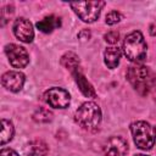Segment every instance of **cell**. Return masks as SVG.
Here are the masks:
<instances>
[{"instance_id": "6da1fadb", "label": "cell", "mask_w": 156, "mask_h": 156, "mask_svg": "<svg viewBox=\"0 0 156 156\" xmlns=\"http://www.w3.org/2000/svg\"><path fill=\"white\" fill-rule=\"evenodd\" d=\"M127 79L141 95H147L155 87L156 79L149 67L135 63L127 71Z\"/></svg>"}, {"instance_id": "7a4b0ae2", "label": "cell", "mask_w": 156, "mask_h": 156, "mask_svg": "<svg viewBox=\"0 0 156 156\" xmlns=\"http://www.w3.org/2000/svg\"><path fill=\"white\" fill-rule=\"evenodd\" d=\"M146 50L147 45L140 32L134 30L126 35L123 40V52L128 60L135 63L141 62L146 57Z\"/></svg>"}, {"instance_id": "3957f363", "label": "cell", "mask_w": 156, "mask_h": 156, "mask_svg": "<svg viewBox=\"0 0 156 156\" xmlns=\"http://www.w3.org/2000/svg\"><path fill=\"white\" fill-rule=\"evenodd\" d=\"M135 145L141 150H150L156 141V128L145 121H136L130 124Z\"/></svg>"}, {"instance_id": "277c9868", "label": "cell", "mask_w": 156, "mask_h": 156, "mask_svg": "<svg viewBox=\"0 0 156 156\" xmlns=\"http://www.w3.org/2000/svg\"><path fill=\"white\" fill-rule=\"evenodd\" d=\"M74 119L80 127L85 129H94L101 121V110L95 102L87 101L78 107L74 113Z\"/></svg>"}, {"instance_id": "5b68a950", "label": "cell", "mask_w": 156, "mask_h": 156, "mask_svg": "<svg viewBox=\"0 0 156 156\" xmlns=\"http://www.w3.org/2000/svg\"><path fill=\"white\" fill-rule=\"evenodd\" d=\"M76 15L87 23H91L96 21L100 16L102 7L105 6L104 1H79L69 4Z\"/></svg>"}, {"instance_id": "8992f818", "label": "cell", "mask_w": 156, "mask_h": 156, "mask_svg": "<svg viewBox=\"0 0 156 156\" xmlns=\"http://www.w3.org/2000/svg\"><path fill=\"white\" fill-rule=\"evenodd\" d=\"M5 54L9 57L11 66L15 68H23L29 62L27 50L17 44H7L5 46Z\"/></svg>"}, {"instance_id": "52a82bcc", "label": "cell", "mask_w": 156, "mask_h": 156, "mask_svg": "<svg viewBox=\"0 0 156 156\" xmlns=\"http://www.w3.org/2000/svg\"><path fill=\"white\" fill-rule=\"evenodd\" d=\"M45 102L54 108H66L69 105V94L62 88H51L44 94Z\"/></svg>"}, {"instance_id": "ba28073f", "label": "cell", "mask_w": 156, "mask_h": 156, "mask_svg": "<svg viewBox=\"0 0 156 156\" xmlns=\"http://www.w3.org/2000/svg\"><path fill=\"white\" fill-rule=\"evenodd\" d=\"M128 151V143L121 136H111L104 145L105 156H124Z\"/></svg>"}, {"instance_id": "9c48e42d", "label": "cell", "mask_w": 156, "mask_h": 156, "mask_svg": "<svg viewBox=\"0 0 156 156\" xmlns=\"http://www.w3.org/2000/svg\"><path fill=\"white\" fill-rule=\"evenodd\" d=\"M24 80V74L20 71H9L1 77V84L4 85V88L13 93L20 91L23 88Z\"/></svg>"}, {"instance_id": "30bf717a", "label": "cell", "mask_w": 156, "mask_h": 156, "mask_svg": "<svg viewBox=\"0 0 156 156\" xmlns=\"http://www.w3.org/2000/svg\"><path fill=\"white\" fill-rule=\"evenodd\" d=\"M13 33L17 39L23 43H30L34 38V30L32 23L26 18H18L13 23Z\"/></svg>"}, {"instance_id": "8fae6325", "label": "cell", "mask_w": 156, "mask_h": 156, "mask_svg": "<svg viewBox=\"0 0 156 156\" xmlns=\"http://www.w3.org/2000/svg\"><path fill=\"white\" fill-rule=\"evenodd\" d=\"M72 74L74 77V80L79 88V90L83 93L84 96L87 98H95L96 96V93H95V89L93 88V85L88 82V79L85 78V76L82 73L80 68H76L74 71H72Z\"/></svg>"}, {"instance_id": "7c38bea8", "label": "cell", "mask_w": 156, "mask_h": 156, "mask_svg": "<svg viewBox=\"0 0 156 156\" xmlns=\"http://www.w3.org/2000/svg\"><path fill=\"white\" fill-rule=\"evenodd\" d=\"M60 26H61L60 18L56 17V16H54V15L46 16V17H44L43 20H40L37 23V28L40 32H43V33H51L55 28H57Z\"/></svg>"}, {"instance_id": "4fadbf2b", "label": "cell", "mask_w": 156, "mask_h": 156, "mask_svg": "<svg viewBox=\"0 0 156 156\" xmlns=\"http://www.w3.org/2000/svg\"><path fill=\"white\" fill-rule=\"evenodd\" d=\"M121 50L116 46H108L106 48L105 52H104V61L105 65L108 68H116L119 63V58H121Z\"/></svg>"}, {"instance_id": "5bb4252c", "label": "cell", "mask_w": 156, "mask_h": 156, "mask_svg": "<svg viewBox=\"0 0 156 156\" xmlns=\"http://www.w3.org/2000/svg\"><path fill=\"white\" fill-rule=\"evenodd\" d=\"M13 133H15V129H13V126L10 121L2 118L1 119V133H0V144L4 145L6 144L7 141H10L13 136Z\"/></svg>"}, {"instance_id": "9a60e30c", "label": "cell", "mask_w": 156, "mask_h": 156, "mask_svg": "<svg viewBox=\"0 0 156 156\" xmlns=\"http://www.w3.org/2000/svg\"><path fill=\"white\" fill-rule=\"evenodd\" d=\"M27 152L32 156H45L48 152V146L41 140H34L28 144Z\"/></svg>"}, {"instance_id": "2e32d148", "label": "cell", "mask_w": 156, "mask_h": 156, "mask_svg": "<svg viewBox=\"0 0 156 156\" xmlns=\"http://www.w3.org/2000/svg\"><path fill=\"white\" fill-rule=\"evenodd\" d=\"M61 63L62 66H65L67 69H69L71 72L74 71L76 68L79 67V60L78 56L73 52H67L61 57Z\"/></svg>"}, {"instance_id": "e0dca14e", "label": "cell", "mask_w": 156, "mask_h": 156, "mask_svg": "<svg viewBox=\"0 0 156 156\" xmlns=\"http://www.w3.org/2000/svg\"><path fill=\"white\" fill-rule=\"evenodd\" d=\"M33 119L37 122H49L52 119V113H51V111H49L46 108H39L33 115Z\"/></svg>"}, {"instance_id": "ac0fdd59", "label": "cell", "mask_w": 156, "mask_h": 156, "mask_svg": "<svg viewBox=\"0 0 156 156\" xmlns=\"http://www.w3.org/2000/svg\"><path fill=\"white\" fill-rule=\"evenodd\" d=\"M121 18H122V15L119 13V12H117V11H111V12H108L107 15H106V23L107 24H110V26H112V24H116V23H118L119 21H121Z\"/></svg>"}, {"instance_id": "d6986e66", "label": "cell", "mask_w": 156, "mask_h": 156, "mask_svg": "<svg viewBox=\"0 0 156 156\" xmlns=\"http://www.w3.org/2000/svg\"><path fill=\"white\" fill-rule=\"evenodd\" d=\"M104 38H105V40H106L107 43H110V44H116V43L118 41V39H119V33L116 32V30H111V32L106 33V34L104 35Z\"/></svg>"}, {"instance_id": "ffe728a7", "label": "cell", "mask_w": 156, "mask_h": 156, "mask_svg": "<svg viewBox=\"0 0 156 156\" xmlns=\"http://www.w3.org/2000/svg\"><path fill=\"white\" fill-rule=\"evenodd\" d=\"M0 156H18V154L11 149H2L0 151Z\"/></svg>"}, {"instance_id": "44dd1931", "label": "cell", "mask_w": 156, "mask_h": 156, "mask_svg": "<svg viewBox=\"0 0 156 156\" xmlns=\"http://www.w3.org/2000/svg\"><path fill=\"white\" fill-rule=\"evenodd\" d=\"M135 156H146V155H143V154H138V155H135Z\"/></svg>"}]
</instances>
